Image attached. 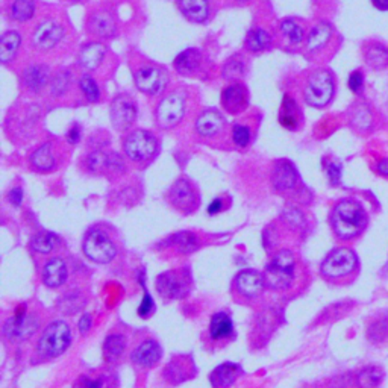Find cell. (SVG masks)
Listing matches in <instances>:
<instances>
[{
  "instance_id": "cell-1",
  "label": "cell",
  "mask_w": 388,
  "mask_h": 388,
  "mask_svg": "<svg viewBox=\"0 0 388 388\" xmlns=\"http://www.w3.org/2000/svg\"><path fill=\"white\" fill-rule=\"evenodd\" d=\"M330 223L335 235L341 239H350L360 235L367 226V214L355 200H341L335 205L330 215Z\"/></svg>"
},
{
  "instance_id": "cell-2",
  "label": "cell",
  "mask_w": 388,
  "mask_h": 388,
  "mask_svg": "<svg viewBox=\"0 0 388 388\" xmlns=\"http://www.w3.org/2000/svg\"><path fill=\"white\" fill-rule=\"evenodd\" d=\"M298 271L296 255L289 249H281L273 255L264 271L267 289L273 291H284L291 289Z\"/></svg>"
},
{
  "instance_id": "cell-3",
  "label": "cell",
  "mask_w": 388,
  "mask_h": 388,
  "mask_svg": "<svg viewBox=\"0 0 388 388\" xmlns=\"http://www.w3.org/2000/svg\"><path fill=\"white\" fill-rule=\"evenodd\" d=\"M72 345V329L64 320H55L45 326L38 340L37 350L45 360L63 355Z\"/></svg>"
},
{
  "instance_id": "cell-4",
  "label": "cell",
  "mask_w": 388,
  "mask_h": 388,
  "mask_svg": "<svg viewBox=\"0 0 388 388\" xmlns=\"http://www.w3.org/2000/svg\"><path fill=\"white\" fill-rule=\"evenodd\" d=\"M82 250L85 257L96 264H108L117 257V244L114 242L109 231L102 226H95L87 232L84 238Z\"/></svg>"
},
{
  "instance_id": "cell-5",
  "label": "cell",
  "mask_w": 388,
  "mask_h": 388,
  "mask_svg": "<svg viewBox=\"0 0 388 388\" xmlns=\"http://www.w3.org/2000/svg\"><path fill=\"white\" fill-rule=\"evenodd\" d=\"M335 93L334 76L328 70H317L310 75L303 87V99L313 108H325Z\"/></svg>"
},
{
  "instance_id": "cell-6",
  "label": "cell",
  "mask_w": 388,
  "mask_h": 388,
  "mask_svg": "<svg viewBox=\"0 0 388 388\" xmlns=\"http://www.w3.org/2000/svg\"><path fill=\"white\" fill-rule=\"evenodd\" d=\"M123 149L131 161L136 164L149 163L156 156L159 151L158 139L147 131H134L126 136L123 143Z\"/></svg>"
},
{
  "instance_id": "cell-7",
  "label": "cell",
  "mask_w": 388,
  "mask_h": 388,
  "mask_svg": "<svg viewBox=\"0 0 388 388\" xmlns=\"http://www.w3.org/2000/svg\"><path fill=\"white\" fill-rule=\"evenodd\" d=\"M358 269V258L353 250L338 247L330 252L322 262L320 271L326 279H343Z\"/></svg>"
},
{
  "instance_id": "cell-8",
  "label": "cell",
  "mask_w": 388,
  "mask_h": 388,
  "mask_svg": "<svg viewBox=\"0 0 388 388\" xmlns=\"http://www.w3.org/2000/svg\"><path fill=\"white\" fill-rule=\"evenodd\" d=\"M38 317L26 311V306H20L13 317L4 325V335L14 343H20L31 338L38 329Z\"/></svg>"
},
{
  "instance_id": "cell-9",
  "label": "cell",
  "mask_w": 388,
  "mask_h": 388,
  "mask_svg": "<svg viewBox=\"0 0 388 388\" xmlns=\"http://www.w3.org/2000/svg\"><path fill=\"white\" fill-rule=\"evenodd\" d=\"M185 114V97L180 93H170L163 97L156 107L155 119L163 129L175 128Z\"/></svg>"
},
{
  "instance_id": "cell-10",
  "label": "cell",
  "mask_w": 388,
  "mask_h": 388,
  "mask_svg": "<svg viewBox=\"0 0 388 388\" xmlns=\"http://www.w3.org/2000/svg\"><path fill=\"white\" fill-rule=\"evenodd\" d=\"M156 291L166 301L182 299L190 293V281L182 271L170 270L158 276Z\"/></svg>"
},
{
  "instance_id": "cell-11",
  "label": "cell",
  "mask_w": 388,
  "mask_h": 388,
  "mask_svg": "<svg viewBox=\"0 0 388 388\" xmlns=\"http://www.w3.org/2000/svg\"><path fill=\"white\" fill-rule=\"evenodd\" d=\"M167 199L173 208L184 214H191L193 211H196L199 205L198 191L185 178L178 179L175 182L172 188L168 190Z\"/></svg>"
},
{
  "instance_id": "cell-12",
  "label": "cell",
  "mask_w": 388,
  "mask_h": 388,
  "mask_svg": "<svg viewBox=\"0 0 388 388\" xmlns=\"http://www.w3.org/2000/svg\"><path fill=\"white\" fill-rule=\"evenodd\" d=\"M134 81L136 88H139L141 93L155 96L166 88L167 85V73L161 68L155 65H143L139 70L134 73Z\"/></svg>"
},
{
  "instance_id": "cell-13",
  "label": "cell",
  "mask_w": 388,
  "mask_h": 388,
  "mask_svg": "<svg viewBox=\"0 0 388 388\" xmlns=\"http://www.w3.org/2000/svg\"><path fill=\"white\" fill-rule=\"evenodd\" d=\"M266 285V279L262 273L257 270H243L239 271L234 279V291L242 299L246 301H254L262 294Z\"/></svg>"
},
{
  "instance_id": "cell-14",
  "label": "cell",
  "mask_w": 388,
  "mask_h": 388,
  "mask_svg": "<svg viewBox=\"0 0 388 388\" xmlns=\"http://www.w3.org/2000/svg\"><path fill=\"white\" fill-rule=\"evenodd\" d=\"M64 29L58 21L44 20L32 33V44L38 50H50L63 40Z\"/></svg>"
},
{
  "instance_id": "cell-15",
  "label": "cell",
  "mask_w": 388,
  "mask_h": 388,
  "mask_svg": "<svg viewBox=\"0 0 388 388\" xmlns=\"http://www.w3.org/2000/svg\"><path fill=\"white\" fill-rule=\"evenodd\" d=\"M111 120L114 128L128 131L136 119L135 102L129 96H117L111 104Z\"/></svg>"
},
{
  "instance_id": "cell-16",
  "label": "cell",
  "mask_w": 388,
  "mask_h": 388,
  "mask_svg": "<svg viewBox=\"0 0 388 388\" xmlns=\"http://www.w3.org/2000/svg\"><path fill=\"white\" fill-rule=\"evenodd\" d=\"M164 378L168 384L179 385L191 379L196 374V367H194V361L188 355H178L164 369Z\"/></svg>"
},
{
  "instance_id": "cell-17",
  "label": "cell",
  "mask_w": 388,
  "mask_h": 388,
  "mask_svg": "<svg viewBox=\"0 0 388 388\" xmlns=\"http://www.w3.org/2000/svg\"><path fill=\"white\" fill-rule=\"evenodd\" d=\"M87 31L93 37L111 38L117 32L116 18H114L109 11H95L87 20Z\"/></svg>"
},
{
  "instance_id": "cell-18",
  "label": "cell",
  "mask_w": 388,
  "mask_h": 388,
  "mask_svg": "<svg viewBox=\"0 0 388 388\" xmlns=\"http://www.w3.org/2000/svg\"><path fill=\"white\" fill-rule=\"evenodd\" d=\"M163 357V349L159 346L158 341L153 338L144 340L136 346L132 352L131 360L135 366L143 367V369H152L159 362Z\"/></svg>"
},
{
  "instance_id": "cell-19",
  "label": "cell",
  "mask_w": 388,
  "mask_h": 388,
  "mask_svg": "<svg viewBox=\"0 0 388 388\" xmlns=\"http://www.w3.org/2000/svg\"><path fill=\"white\" fill-rule=\"evenodd\" d=\"M119 379L112 370H93L79 376L73 388H117Z\"/></svg>"
},
{
  "instance_id": "cell-20",
  "label": "cell",
  "mask_w": 388,
  "mask_h": 388,
  "mask_svg": "<svg viewBox=\"0 0 388 388\" xmlns=\"http://www.w3.org/2000/svg\"><path fill=\"white\" fill-rule=\"evenodd\" d=\"M249 93L244 85H227L222 93V107L230 114H239L247 108Z\"/></svg>"
},
{
  "instance_id": "cell-21",
  "label": "cell",
  "mask_w": 388,
  "mask_h": 388,
  "mask_svg": "<svg viewBox=\"0 0 388 388\" xmlns=\"http://www.w3.org/2000/svg\"><path fill=\"white\" fill-rule=\"evenodd\" d=\"M210 340L215 345L227 343L234 335V322L226 313H215L211 317L210 328H208Z\"/></svg>"
},
{
  "instance_id": "cell-22",
  "label": "cell",
  "mask_w": 388,
  "mask_h": 388,
  "mask_svg": "<svg viewBox=\"0 0 388 388\" xmlns=\"http://www.w3.org/2000/svg\"><path fill=\"white\" fill-rule=\"evenodd\" d=\"M273 185L278 191H290L294 190L296 185L299 182V175L296 172V168L289 161H279L273 170V176H271Z\"/></svg>"
},
{
  "instance_id": "cell-23",
  "label": "cell",
  "mask_w": 388,
  "mask_h": 388,
  "mask_svg": "<svg viewBox=\"0 0 388 388\" xmlns=\"http://www.w3.org/2000/svg\"><path fill=\"white\" fill-rule=\"evenodd\" d=\"M225 119L219 111L208 109L200 114V117L196 122V131L200 136L205 139H214L223 132Z\"/></svg>"
},
{
  "instance_id": "cell-24",
  "label": "cell",
  "mask_w": 388,
  "mask_h": 388,
  "mask_svg": "<svg viewBox=\"0 0 388 388\" xmlns=\"http://www.w3.org/2000/svg\"><path fill=\"white\" fill-rule=\"evenodd\" d=\"M68 278V269L65 261L61 258H52L43 269V282L48 285L49 289H58L63 284H65Z\"/></svg>"
},
{
  "instance_id": "cell-25",
  "label": "cell",
  "mask_w": 388,
  "mask_h": 388,
  "mask_svg": "<svg viewBox=\"0 0 388 388\" xmlns=\"http://www.w3.org/2000/svg\"><path fill=\"white\" fill-rule=\"evenodd\" d=\"M243 373L242 367L235 362H223L222 366L215 367L210 374V382L212 388H230L235 384Z\"/></svg>"
},
{
  "instance_id": "cell-26",
  "label": "cell",
  "mask_w": 388,
  "mask_h": 388,
  "mask_svg": "<svg viewBox=\"0 0 388 388\" xmlns=\"http://www.w3.org/2000/svg\"><path fill=\"white\" fill-rule=\"evenodd\" d=\"M178 6L193 23L207 21L210 16V0H178Z\"/></svg>"
},
{
  "instance_id": "cell-27",
  "label": "cell",
  "mask_w": 388,
  "mask_h": 388,
  "mask_svg": "<svg viewBox=\"0 0 388 388\" xmlns=\"http://www.w3.org/2000/svg\"><path fill=\"white\" fill-rule=\"evenodd\" d=\"M202 61H203V56L198 49H187L176 56L175 68L180 75L193 76L200 70Z\"/></svg>"
},
{
  "instance_id": "cell-28",
  "label": "cell",
  "mask_w": 388,
  "mask_h": 388,
  "mask_svg": "<svg viewBox=\"0 0 388 388\" xmlns=\"http://www.w3.org/2000/svg\"><path fill=\"white\" fill-rule=\"evenodd\" d=\"M301 122H302V112L298 104H296L294 99H291L290 96H285L279 109V123L285 129L296 131L301 126Z\"/></svg>"
},
{
  "instance_id": "cell-29",
  "label": "cell",
  "mask_w": 388,
  "mask_h": 388,
  "mask_svg": "<svg viewBox=\"0 0 388 388\" xmlns=\"http://www.w3.org/2000/svg\"><path fill=\"white\" fill-rule=\"evenodd\" d=\"M107 49L104 44L100 43H90L84 45L81 53H79V64H81L85 70H96V68L105 60Z\"/></svg>"
},
{
  "instance_id": "cell-30",
  "label": "cell",
  "mask_w": 388,
  "mask_h": 388,
  "mask_svg": "<svg viewBox=\"0 0 388 388\" xmlns=\"http://www.w3.org/2000/svg\"><path fill=\"white\" fill-rule=\"evenodd\" d=\"M56 159L50 143L40 146L38 149L31 155V166L38 170V172H50L55 168Z\"/></svg>"
},
{
  "instance_id": "cell-31",
  "label": "cell",
  "mask_w": 388,
  "mask_h": 388,
  "mask_svg": "<svg viewBox=\"0 0 388 388\" xmlns=\"http://www.w3.org/2000/svg\"><path fill=\"white\" fill-rule=\"evenodd\" d=\"M170 242H172L170 244H172V247L176 250V252L182 255L194 254L200 247L199 235L194 232H187V231L175 234L172 238H170Z\"/></svg>"
},
{
  "instance_id": "cell-32",
  "label": "cell",
  "mask_w": 388,
  "mask_h": 388,
  "mask_svg": "<svg viewBox=\"0 0 388 388\" xmlns=\"http://www.w3.org/2000/svg\"><path fill=\"white\" fill-rule=\"evenodd\" d=\"M330 37H333V28L328 23H318L313 28L306 40V49L310 52H318L322 50L325 45L329 43Z\"/></svg>"
},
{
  "instance_id": "cell-33",
  "label": "cell",
  "mask_w": 388,
  "mask_h": 388,
  "mask_svg": "<svg viewBox=\"0 0 388 388\" xmlns=\"http://www.w3.org/2000/svg\"><path fill=\"white\" fill-rule=\"evenodd\" d=\"M49 79V68L45 65H32L23 75V84L26 85L28 90L37 93L45 84H48Z\"/></svg>"
},
{
  "instance_id": "cell-34",
  "label": "cell",
  "mask_w": 388,
  "mask_h": 388,
  "mask_svg": "<svg viewBox=\"0 0 388 388\" xmlns=\"http://www.w3.org/2000/svg\"><path fill=\"white\" fill-rule=\"evenodd\" d=\"M364 58L373 70H382L388 65V49L382 44L372 43L364 49Z\"/></svg>"
},
{
  "instance_id": "cell-35",
  "label": "cell",
  "mask_w": 388,
  "mask_h": 388,
  "mask_svg": "<svg viewBox=\"0 0 388 388\" xmlns=\"http://www.w3.org/2000/svg\"><path fill=\"white\" fill-rule=\"evenodd\" d=\"M128 347V340L122 334H111L104 343V355L107 361H117Z\"/></svg>"
},
{
  "instance_id": "cell-36",
  "label": "cell",
  "mask_w": 388,
  "mask_h": 388,
  "mask_svg": "<svg viewBox=\"0 0 388 388\" xmlns=\"http://www.w3.org/2000/svg\"><path fill=\"white\" fill-rule=\"evenodd\" d=\"M21 37L16 31H9L4 33L2 44H0V60L4 64H8L14 60V56L20 48Z\"/></svg>"
},
{
  "instance_id": "cell-37",
  "label": "cell",
  "mask_w": 388,
  "mask_h": 388,
  "mask_svg": "<svg viewBox=\"0 0 388 388\" xmlns=\"http://www.w3.org/2000/svg\"><path fill=\"white\" fill-rule=\"evenodd\" d=\"M270 44H271V37H270V33L264 29L255 28L247 33L246 45L250 52H254V53L264 52L270 48Z\"/></svg>"
},
{
  "instance_id": "cell-38",
  "label": "cell",
  "mask_w": 388,
  "mask_h": 388,
  "mask_svg": "<svg viewBox=\"0 0 388 388\" xmlns=\"http://www.w3.org/2000/svg\"><path fill=\"white\" fill-rule=\"evenodd\" d=\"M384 379V370L381 367H366L358 373V385L361 388H376Z\"/></svg>"
},
{
  "instance_id": "cell-39",
  "label": "cell",
  "mask_w": 388,
  "mask_h": 388,
  "mask_svg": "<svg viewBox=\"0 0 388 388\" xmlns=\"http://www.w3.org/2000/svg\"><path fill=\"white\" fill-rule=\"evenodd\" d=\"M36 13L33 0H14L11 4V17L17 21H28Z\"/></svg>"
},
{
  "instance_id": "cell-40",
  "label": "cell",
  "mask_w": 388,
  "mask_h": 388,
  "mask_svg": "<svg viewBox=\"0 0 388 388\" xmlns=\"http://www.w3.org/2000/svg\"><path fill=\"white\" fill-rule=\"evenodd\" d=\"M281 32L282 36L285 37V40H287L290 44H299L302 43L303 37H305V32H303V28L299 25V23H296L294 20H284L281 21Z\"/></svg>"
},
{
  "instance_id": "cell-41",
  "label": "cell",
  "mask_w": 388,
  "mask_h": 388,
  "mask_svg": "<svg viewBox=\"0 0 388 388\" xmlns=\"http://www.w3.org/2000/svg\"><path fill=\"white\" fill-rule=\"evenodd\" d=\"M56 243H58V238H56L53 234L40 232V234H37L36 237L32 238L31 246H32L33 250H36V252L45 255V254L52 252V250L56 246Z\"/></svg>"
},
{
  "instance_id": "cell-42",
  "label": "cell",
  "mask_w": 388,
  "mask_h": 388,
  "mask_svg": "<svg viewBox=\"0 0 388 388\" xmlns=\"http://www.w3.org/2000/svg\"><path fill=\"white\" fill-rule=\"evenodd\" d=\"M82 305H84V298L79 293L67 294L60 301V308L64 314L77 313L82 308Z\"/></svg>"
},
{
  "instance_id": "cell-43",
  "label": "cell",
  "mask_w": 388,
  "mask_h": 388,
  "mask_svg": "<svg viewBox=\"0 0 388 388\" xmlns=\"http://www.w3.org/2000/svg\"><path fill=\"white\" fill-rule=\"evenodd\" d=\"M107 163H108V153H104V152H93L87 158V167L95 173L107 172Z\"/></svg>"
},
{
  "instance_id": "cell-44",
  "label": "cell",
  "mask_w": 388,
  "mask_h": 388,
  "mask_svg": "<svg viewBox=\"0 0 388 388\" xmlns=\"http://www.w3.org/2000/svg\"><path fill=\"white\" fill-rule=\"evenodd\" d=\"M79 87H81L82 93L88 102H97L100 99V90H99L97 84L95 82L93 77L82 76L81 82H79Z\"/></svg>"
},
{
  "instance_id": "cell-45",
  "label": "cell",
  "mask_w": 388,
  "mask_h": 388,
  "mask_svg": "<svg viewBox=\"0 0 388 388\" xmlns=\"http://www.w3.org/2000/svg\"><path fill=\"white\" fill-rule=\"evenodd\" d=\"M388 337V323L385 320H376L369 328V338L373 343H379Z\"/></svg>"
},
{
  "instance_id": "cell-46",
  "label": "cell",
  "mask_w": 388,
  "mask_h": 388,
  "mask_svg": "<svg viewBox=\"0 0 388 388\" xmlns=\"http://www.w3.org/2000/svg\"><path fill=\"white\" fill-rule=\"evenodd\" d=\"M232 140L237 146L246 147L250 143V129L244 124H235L232 128Z\"/></svg>"
},
{
  "instance_id": "cell-47",
  "label": "cell",
  "mask_w": 388,
  "mask_h": 388,
  "mask_svg": "<svg viewBox=\"0 0 388 388\" xmlns=\"http://www.w3.org/2000/svg\"><path fill=\"white\" fill-rule=\"evenodd\" d=\"M68 84H70V76H68L67 72H60L52 81V93L55 96H61L67 90Z\"/></svg>"
},
{
  "instance_id": "cell-48",
  "label": "cell",
  "mask_w": 388,
  "mask_h": 388,
  "mask_svg": "<svg viewBox=\"0 0 388 388\" xmlns=\"http://www.w3.org/2000/svg\"><path fill=\"white\" fill-rule=\"evenodd\" d=\"M284 219L290 223L291 227H302L305 225V219L299 210H287L284 214Z\"/></svg>"
},
{
  "instance_id": "cell-49",
  "label": "cell",
  "mask_w": 388,
  "mask_h": 388,
  "mask_svg": "<svg viewBox=\"0 0 388 388\" xmlns=\"http://www.w3.org/2000/svg\"><path fill=\"white\" fill-rule=\"evenodd\" d=\"M225 73L226 76H242L244 73V64L242 61H235V60H231L230 63H227L226 68H225Z\"/></svg>"
},
{
  "instance_id": "cell-50",
  "label": "cell",
  "mask_w": 388,
  "mask_h": 388,
  "mask_svg": "<svg viewBox=\"0 0 388 388\" xmlns=\"http://www.w3.org/2000/svg\"><path fill=\"white\" fill-rule=\"evenodd\" d=\"M364 85V76L361 72H353L349 76V88L353 91V93H360Z\"/></svg>"
},
{
  "instance_id": "cell-51",
  "label": "cell",
  "mask_w": 388,
  "mask_h": 388,
  "mask_svg": "<svg viewBox=\"0 0 388 388\" xmlns=\"http://www.w3.org/2000/svg\"><path fill=\"white\" fill-rule=\"evenodd\" d=\"M152 308H153V302H152V298H151V296H149V293H146V294H144V299H143V302H141V306H140V310H139L140 316H141V317H147V316H149V314H151V311H152Z\"/></svg>"
},
{
  "instance_id": "cell-52",
  "label": "cell",
  "mask_w": 388,
  "mask_h": 388,
  "mask_svg": "<svg viewBox=\"0 0 388 388\" xmlns=\"http://www.w3.org/2000/svg\"><path fill=\"white\" fill-rule=\"evenodd\" d=\"M91 326H93V317L90 314H84L81 320H79V330H81V334H87Z\"/></svg>"
},
{
  "instance_id": "cell-53",
  "label": "cell",
  "mask_w": 388,
  "mask_h": 388,
  "mask_svg": "<svg viewBox=\"0 0 388 388\" xmlns=\"http://www.w3.org/2000/svg\"><path fill=\"white\" fill-rule=\"evenodd\" d=\"M9 202L14 205V207H20L21 205V200H23V191L21 188H14L9 191Z\"/></svg>"
},
{
  "instance_id": "cell-54",
  "label": "cell",
  "mask_w": 388,
  "mask_h": 388,
  "mask_svg": "<svg viewBox=\"0 0 388 388\" xmlns=\"http://www.w3.org/2000/svg\"><path fill=\"white\" fill-rule=\"evenodd\" d=\"M328 173H329V178H330V180H333V184H338V182H340V175H341L340 166H337V164H333V166H329V170H328Z\"/></svg>"
},
{
  "instance_id": "cell-55",
  "label": "cell",
  "mask_w": 388,
  "mask_h": 388,
  "mask_svg": "<svg viewBox=\"0 0 388 388\" xmlns=\"http://www.w3.org/2000/svg\"><path fill=\"white\" fill-rule=\"evenodd\" d=\"M79 136H81V131H79L77 124H75V126L70 131H68V141L76 144L79 141Z\"/></svg>"
},
{
  "instance_id": "cell-56",
  "label": "cell",
  "mask_w": 388,
  "mask_h": 388,
  "mask_svg": "<svg viewBox=\"0 0 388 388\" xmlns=\"http://www.w3.org/2000/svg\"><path fill=\"white\" fill-rule=\"evenodd\" d=\"M223 210V200L222 199H215L211 205H210V208H208V212L212 215V214H217V212H220Z\"/></svg>"
},
{
  "instance_id": "cell-57",
  "label": "cell",
  "mask_w": 388,
  "mask_h": 388,
  "mask_svg": "<svg viewBox=\"0 0 388 388\" xmlns=\"http://www.w3.org/2000/svg\"><path fill=\"white\" fill-rule=\"evenodd\" d=\"M376 170H378L379 175L388 176V158L381 159V161L378 163V166H376Z\"/></svg>"
},
{
  "instance_id": "cell-58",
  "label": "cell",
  "mask_w": 388,
  "mask_h": 388,
  "mask_svg": "<svg viewBox=\"0 0 388 388\" xmlns=\"http://www.w3.org/2000/svg\"><path fill=\"white\" fill-rule=\"evenodd\" d=\"M372 4L379 11H388V0H372Z\"/></svg>"
},
{
  "instance_id": "cell-59",
  "label": "cell",
  "mask_w": 388,
  "mask_h": 388,
  "mask_svg": "<svg viewBox=\"0 0 388 388\" xmlns=\"http://www.w3.org/2000/svg\"><path fill=\"white\" fill-rule=\"evenodd\" d=\"M237 2H247V0H237Z\"/></svg>"
},
{
  "instance_id": "cell-60",
  "label": "cell",
  "mask_w": 388,
  "mask_h": 388,
  "mask_svg": "<svg viewBox=\"0 0 388 388\" xmlns=\"http://www.w3.org/2000/svg\"><path fill=\"white\" fill-rule=\"evenodd\" d=\"M73 2H79V0H73Z\"/></svg>"
}]
</instances>
